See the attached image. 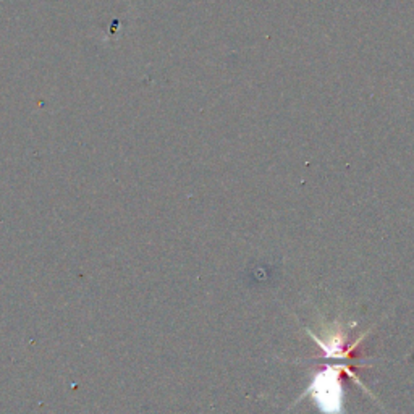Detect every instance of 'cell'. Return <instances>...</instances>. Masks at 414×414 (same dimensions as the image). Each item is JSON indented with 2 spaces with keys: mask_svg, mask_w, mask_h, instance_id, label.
I'll list each match as a JSON object with an SVG mask.
<instances>
[{
  "mask_svg": "<svg viewBox=\"0 0 414 414\" xmlns=\"http://www.w3.org/2000/svg\"><path fill=\"white\" fill-rule=\"evenodd\" d=\"M346 372L365 389L357 377L345 365H329L324 371L314 374L309 387L298 396L295 403H300L304 396H311L312 401L322 414H345V391L341 384V374Z\"/></svg>",
  "mask_w": 414,
  "mask_h": 414,
  "instance_id": "obj_1",
  "label": "cell"
},
{
  "mask_svg": "<svg viewBox=\"0 0 414 414\" xmlns=\"http://www.w3.org/2000/svg\"><path fill=\"white\" fill-rule=\"evenodd\" d=\"M307 332H309L311 338L316 341V343L321 346L322 351H324V357L326 360H337V361H343L346 357L350 356V351L356 348V345L360 343V341L365 338V335L356 341V343L351 346L350 350L345 348V341H346V332L341 324H337L333 329H330L326 332V335L322 337H319V335L312 333L309 329H307Z\"/></svg>",
  "mask_w": 414,
  "mask_h": 414,
  "instance_id": "obj_2",
  "label": "cell"
}]
</instances>
